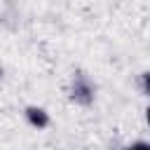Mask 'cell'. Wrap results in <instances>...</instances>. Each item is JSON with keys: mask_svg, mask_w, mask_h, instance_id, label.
<instances>
[{"mask_svg": "<svg viewBox=\"0 0 150 150\" xmlns=\"http://www.w3.org/2000/svg\"><path fill=\"white\" fill-rule=\"evenodd\" d=\"M94 96H96V87L91 84V80L84 75H75L73 84H70V98L77 105H91Z\"/></svg>", "mask_w": 150, "mask_h": 150, "instance_id": "1", "label": "cell"}, {"mask_svg": "<svg viewBox=\"0 0 150 150\" xmlns=\"http://www.w3.org/2000/svg\"><path fill=\"white\" fill-rule=\"evenodd\" d=\"M23 117H26V122L30 124V127H35V129H47L49 127V112L45 110V108H40V105H28L26 110H23Z\"/></svg>", "mask_w": 150, "mask_h": 150, "instance_id": "2", "label": "cell"}, {"mask_svg": "<svg viewBox=\"0 0 150 150\" xmlns=\"http://www.w3.org/2000/svg\"><path fill=\"white\" fill-rule=\"evenodd\" d=\"M124 150H150V143L148 141H134V143L124 145Z\"/></svg>", "mask_w": 150, "mask_h": 150, "instance_id": "3", "label": "cell"}, {"mask_svg": "<svg viewBox=\"0 0 150 150\" xmlns=\"http://www.w3.org/2000/svg\"><path fill=\"white\" fill-rule=\"evenodd\" d=\"M141 84H143V91L150 96V70H145V73H143V77H141Z\"/></svg>", "mask_w": 150, "mask_h": 150, "instance_id": "4", "label": "cell"}, {"mask_svg": "<svg viewBox=\"0 0 150 150\" xmlns=\"http://www.w3.org/2000/svg\"><path fill=\"white\" fill-rule=\"evenodd\" d=\"M145 122H148V127H150V108L145 110Z\"/></svg>", "mask_w": 150, "mask_h": 150, "instance_id": "5", "label": "cell"}, {"mask_svg": "<svg viewBox=\"0 0 150 150\" xmlns=\"http://www.w3.org/2000/svg\"><path fill=\"white\" fill-rule=\"evenodd\" d=\"M2 75H5V70H2V66H0V80H2Z\"/></svg>", "mask_w": 150, "mask_h": 150, "instance_id": "6", "label": "cell"}]
</instances>
